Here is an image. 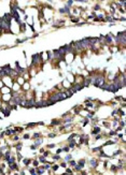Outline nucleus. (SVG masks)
I'll return each instance as SVG.
<instances>
[{"mask_svg":"<svg viewBox=\"0 0 126 175\" xmlns=\"http://www.w3.org/2000/svg\"><path fill=\"white\" fill-rule=\"evenodd\" d=\"M86 162L88 163V167L91 169H94V170H96L97 169V167L99 165V162H100V160L99 159H97V158H88V160H86Z\"/></svg>","mask_w":126,"mask_h":175,"instance_id":"obj_1","label":"nucleus"},{"mask_svg":"<svg viewBox=\"0 0 126 175\" xmlns=\"http://www.w3.org/2000/svg\"><path fill=\"white\" fill-rule=\"evenodd\" d=\"M1 81H2L4 86H7V87L9 88H12V85H13V82H14L13 78H11L10 76H4L1 78Z\"/></svg>","mask_w":126,"mask_h":175,"instance_id":"obj_2","label":"nucleus"},{"mask_svg":"<svg viewBox=\"0 0 126 175\" xmlns=\"http://www.w3.org/2000/svg\"><path fill=\"white\" fill-rule=\"evenodd\" d=\"M99 133H102V127L99 126V125L93 126L91 131V135H96V134H99Z\"/></svg>","mask_w":126,"mask_h":175,"instance_id":"obj_3","label":"nucleus"},{"mask_svg":"<svg viewBox=\"0 0 126 175\" xmlns=\"http://www.w3.org/2000/svg\"><path fill=\"white\" fill-rule=\"evenodd\" d=\"M11 98H12V95L11 94H7V95H1V101L2 102H7V103H9L11 100Z\"/></svg>","mask_w":126,"mask_h":175,"instance_id":"obj_4","label":"nucleus"},{"mask_svg":"<svg viewBox=\"0 0 126 175\" xmlns=\"http://www.w3.org/2000/svg\"><path fill=\"white\" fill-rule=\"evenodd\" d=\"M32 158H23V159H22V162H23V165H24L26 168L30 167V163H32Z\"/></svg>","mask_w":126,"mask_h":175,"instance_id":"obj_5","label":"nucleus"},{"mask_svg":"<svg viewBox=\"0 0 126 175\" xmlns=\"http://www.w3.org/2000/svg\"><path fill=\"white\" fill-rule=\"evenodd\" d=\"M11 91H12L11 88L7 87V86H4V87L0 89V94L1 95H7V94H11Z\"/></svg>","mask_w":126,"mask_h":175,"instance_id":"obj_6","label":"nucleus"},{"mask_svg":"<svg viewBox=\"0 0 126 175\" xmlns=\"http://www.w3.org/2000/svg\"><path fill=\"white\" fill-rule=\"evenodd\" d=\"M37 160L39 161V163H40V165H44V163H46V162H48V159H46V157H43L42 155H40V156L37 158Z\"/></svg>","mask_w":126,"mask_h":175,"instance_id":"obj_7","label":"nucleus"},{"mask_svg":"<svg viewBox=\"0 0 126 175\" xmlns=\"http://www.w3.org/2000/svg\"><path fill=\"white\" fill-rule=\"evenodd\" d=\"M71 159H74V156L70 154V153H69V154H66V155H65V157L62 158V160L65 161V162H69Z\"/></svg>","mask_w":126,"mask_h":175,"instance_id":"obj_8","label":"nucleus"},{"mask_svg":"<svg viewBox=\"0 0 126 175\" xmlns=\"http://www.w3.org/2000/svg\"><path fill=\"white\" fill-rule=\"evenodd\" d=\"M34 144H35L36 146L38 147H41L42 146V144H43V139L42 138H40V139H37V140L34 141Z\"/></svg>","mask_w":126,"mask_h":175,"instance_id":"obj_9","label":"nucleus"},{"mask_svg":"<svg viewBox=\"0 0 126 175\" xmlns=\"http://www.w3.org/2000/svg\"><path fill=\"white\" fill-rule=\"evenodd\" d=\"M77 163H78L79 165H80V167H81L82 169H84V167L86 165V159H84V158H81L80 160L77 161Z\"/></svg>","mask_w":126,"mask_h":175,"instance_id":"obj_10","label":"nucleus"},{"mask_svg":"<svg viewBox=\"0 0 126 175\" xmlns=\"http://www.w3.org/2000/svg\"><path fill=\"white\" fill-rule=\"evenodd\" d=\"M14 147H15L16 151H20V153H21L22 148H23V142H18V143L14 144Z\"/></svg>","mask_w":126,"mask_h":175,"instance_id":"obj_11","label":"nucleus"},{"mask_svg":"<svg viewBox=\"0 0 126 175\" xmlns=\"http://www.w3.org/2000/svg\"><path fill=\"white\" fill-rule=\"evenodd\" d=\"M60 163H53L52 165H51V170H52L53 172H54V173H55V172H57L58 171V170H60Z\"/></svg>","mask_w":126,"mask_h":175,"instance_id":"obj_12","label":"nucleus"},{"mask_svg":"<svg viewBox=\"0 0 126 175\" xmlns=\"http://www.w3.org/2000/svg\"><path fill=\"white\" fill-rule=\"evenodd\" d=\"M40 138H42V132H35L32 134V140H37V139H40Z\"/></svg>","mask_w":126,"mask_h":175,"instance_id":"obj_13","label":"nucleus"},{"mask_svg":"<svg viewBox=\"0 0 126 175\" xmlns=\"http://www.w3.org/2000/svg\"><path fill=\"white\" fill-rule=\"evenodd\" d=\"M62 156H60V155H56V154H54L52 156V161H62Z\"/></svg>","mask_w":126,"mask_h":175,"instance_id":"obj_14","label":"nucleus"},{"mask_svg":"<svg viewBox=\"0 0 126 175\" xmlns=\"http://www.w3.org/2000/svg\"><path fill=\"white\" fill-rule=\"evenodd\" d=\"M36 173H37L38 175H42V174H44V173H46V171H44L41 167H38V168H36Z\"/></svg>","mask_w":126,"mask_h":175,"instance_id":"obj_15","label":"nucleus"},{"mask_svg":"<svg viewBox=\"0 0 126 175\" xmlns=\"http://www.w3.org/2000/svg\"><path fill=\"white\" fill-rule=\"evenodd\" d=\"M74 3H76L74 1H72V0H68V1H66V3H65V6L71 9V7H74Z\"/></svg>","mask_w":126,"mask_h":175,"instance_id":"obj_16","label":"nucleus"},{"mask_svg":"<svg viewBox=\"0 0 126 175\" xmlns=\"http://www.w3.org/2000/svg\"><path fill=\"white\" fill-rule=\"evenodd\" d=\"M62 149H63V153H66V154H69L70 151H71L69 147H68V145H65V146H63V147H62Z\"/></svg>","mask_w":126,"mask_h":175,"instance_id":"obj_17","label":"nucleus"},{"mask_svg":"<svg viewBox=\"0 0 126 175\" xmlns=\"http://www.w3.org/2000/svg\"><path fill=\"white\" fill-rule=\"evenodd\" d=\"M23 140H29V139H32V134H29V133H25L23 134Z\"/></svg>","mask_w":126,"mask_h":175,"instance_id":"obj_18","label":"nucleus"},{"mask_svg":"<svg viewBox=\"0 0 126 175\" xmlns=\"http://www.w3.org/2000/svg\"><path fill=\"white\" fill-rule=\"evenodd\" d=\"M37 127V123H28L26 125V128H35Z\"/></svg>","mask_w":126,"mask_h":175,"instance_id":"obj_19","label":"nucleus"},{"mask_svg":"<svg viewBox=\"0 0 126 175\" xmlns=\"http://www.w3.org/2000/svg\"><path fill=\"white\" fill-rule=\"evenodd\" d=\"M60 168H63V169H66L67 167H68V165H67V162H65V161H60Z\"/></svg>","mask_w":126,"mask_h":175,"instance_id":"obj_20","label":"nucleus"},{"mask_svg":"<svg viewBox=\"0 0 126 175\" xmlns=\"http://www.w3.org/2000/svg\"><path fill=\"white\" fill-rule=\"evenodd\" d=\"M50 155H51V151H46L44 153H43V154H42V156H43V157H46V158H48Z\"/></svg>","mask_w":126,"mask_h":175,"instance_id":"obj_21","label":"nucleus"},{"mask_svg":"<svg viewBox=\"0 0 126 175\" xmlns=\"http://www.w3.org/2000/svg\"><path fill=\"white\" fill-rule=\"evenodd\" d=\"M29 149H30V151H36V149H38V147L36 146L35 144H32V145H30V146H29Z\"/></svg>","mask_w":126,"mask_h":175,"instance_id":"obj_22","label":"nucleus"},{"mask_svg":"<svg viewBox=\"0 0 126 175\" xmlns=\"http://www.w3.org/2000/svg\"><path fill=\"white\" fill-rule=\"evenodd\" d=\"M57 137V133H49L48 134V138H50V139H53V138H56Z\"/></svg>","mask_w":126,"mask_h":175,"instance_id":"obj_23","label":"nucleus"},{"mask_svg":"<svg viewBox=\"0 0 126 175\" xmlns=\"http://www.w3.org/2000/svg\"><path fill=\"white\" fill-rule=\"evenodd\" d=\"M63 153V149H62V147L60 148H56V151H55V154L56 155H60Z\"/></svg>","mask_w":126,"mask_h":175,"instance_id":"obj_24","label":"nucleus"},{"mask_svg":"<svg viewBox=\"0 0 126 175\" xmlns=\"http://www.w3.org/2000/svg\"><path fill=\"white\" fill-rule=\"evenodd\" d=\"M38 149H39V154L40 155H42L44 151H46V148H43V147H39Z\"/></svg>","mask_w":126,"mask_h":175,"instance_id":"obj_25","label":"nucleus"},{"mask_svg":"<svg viewBox=\"0 0 126 175\" xmlns=\"http://www.w3.org/2000/svg\"><path fill=\"white\" fill-rule=\"evenodd\" d=\"M12 140H13L14 142H18V141L20 140V137H18V134H15V135H14V137L12 138Z\"/></svg>","mask_w":126,"mask_h":175,"instance_id":"obj_26","label":"nucleus"},{"mask_svg":"<svg viewBox=\"0 0 126 175\" xmlns=\"http://www.w3.org/2000/svg\"><path fill=\"white\" fill-rule=\"evenodd\" d=\"M48 148H55L56 147V144H48Z\"/></svg>","mask_w":126,"mask_h":175,"instance_id":"obj_27","label":"nucleus"},{"mask_svg":"<svg viewBox=\"0 0 126 175\" xmlns=\"http://www.w3.org/2000/svg\"><path fill=\"white\" fill-rule=\"evenodd\" d=\"M4 83H2V81L0 80V89H1V88L4 87Z\"/></svg>","mask_w":126,"mask_h":175,"instance_id":"obj_28","label":"nucleus"},{"mask_svg":"<svg viewBox=\"0 0 126 175\" xmlns=\"http://www.w3.org/2000/svg\"><path fill=\"white\" fill-rule=\"evenodd\" d=\"M1 103H2V101H1V100H0V108H1Z\"/></svg>","mask_w":126,"mask_h":175,"instance_id":"obj_29","label":"nucleus"},{"mask_svg":"<svg viewBox=\"0 0 126 175\" xmlns=\"http://www.w3.org/2000/svg\"><path fill=\"white\" fill-rule=\"evenodd\" d=\"M0 100H1V94H0Z\"/></svg>","mask_w":126,"mask_h":175,"instance_id":"obj_30","label":"nucleus"}]
</instances>
